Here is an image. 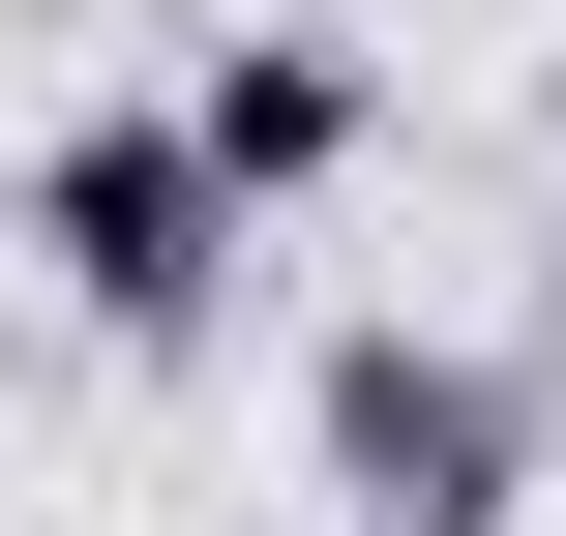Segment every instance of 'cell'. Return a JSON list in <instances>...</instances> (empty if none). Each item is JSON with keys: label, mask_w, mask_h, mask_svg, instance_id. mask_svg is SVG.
Segmentation results:
<instances>
[{"label": "cell", "mask_w": 566, "mask_h": 536, "mask_svg": "<svg viewBox=\"0 0 566 536\" xmlns=\"http://www.w3.org/2000/svg\"><path fill=\"white\" fill-rule=\"evenodd\" d=\"M30 269H60L119 358H179V328L239 298V179L179 149V90H90V119L30 149Z\"/></svg>", "instance_id": "6da1fadb"}, {"label": "cell", "mask_w": 566, "mask_h": 536, "mask_svg": "<svg viewBox=\"0 0 566 536\" xmlns=\"http://www.w3.org/2000/svg\"><path fill=\"white\" fill-rule=\"evenodd\" d=\"M298 418H328V507H358V536H507V507H537V388L448 358V328H328Z\"/></svg>", "instance_id": "7a4b0ae2"}, {"label": "cell", "mask_w": 566, "mask_h": 536, "mask_svg": "<svg viewBox=\"0 0 566 536\" xmlns=\"http://www.w3.org/2000/svg\"><path fill=\"white\" fill-rule=\"evenodd\" d=\"M358 119H388V90H358V30H209V60H179V149H209L239 209L358 179Z\"/></svg>", "instance_id": "3957f363"}]
</instances>
